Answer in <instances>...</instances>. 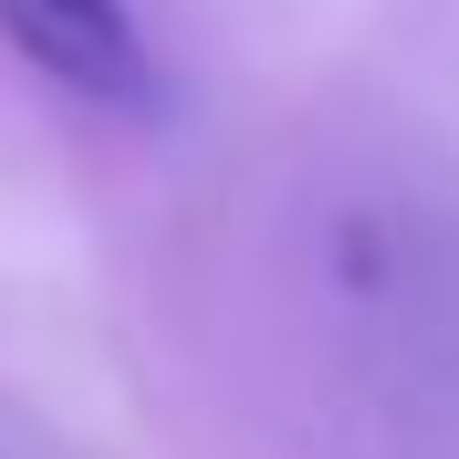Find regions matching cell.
I'll list each match as a JSON object with an SVG mask.
<instances>
[{"label":"cell","instance_id":"cell-1","mask_svg":"<svg viewBox=\"0 0 459 459\" xmlns=\"http://www.w3.org/2000/svg\"><path fill=\"white\" fill-rule=\"evenodd\" d=\"M0 31L31 74H53L63 94H84L105 115L157 105V53H146L126 0H0Z\"/></svg>","mask_w":459,"mask_h":459}]
</instances>
